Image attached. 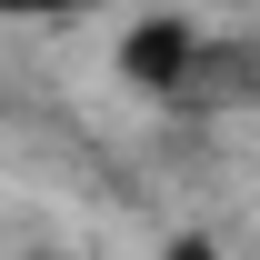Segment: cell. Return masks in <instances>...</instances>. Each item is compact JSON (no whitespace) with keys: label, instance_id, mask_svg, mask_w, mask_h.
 <instances>
[{"label":"cell","instance_id":"obj_1","mask_svg":"<svg viewBox=\"0 0 260 260\" xmlns=\"http://www.w3.org/2000/svg\"><path fill=\"white\" fill-rule=\"evenodd\" d=\"M200 40H210V30H190L180 10H150V20H130V30H120V80H130V90H150V100H180V90H190Z\"/></svg>","mask_w":260,"mask_h":260},{"label":"cell","instance_id":"obj_2","mask_svg":"<svg viewBox=\"0 0 260 260\" xmlns=\"http://www.w3.org/2000/svg\"><path fill=\"white\" fill-rule=\"evenodd\" d=\"M250 100H260V50L250 40H200L180 110H250Z\"/></svg>","mask_w":260,"mask_h":260},{"label":"cell","instance_id":"obj_3","mask_svg":"<svg viewBox=\"0 0 260 260\" xmlns=\"http://www.w3.org/2000/svg\"><path fill=\"white\" fill-rule=\"evenodd\" d=\"M10 20H80V10H110V0H0Z\"/></svg>","mask_w":260,"mask_h":260}]
</instances>
